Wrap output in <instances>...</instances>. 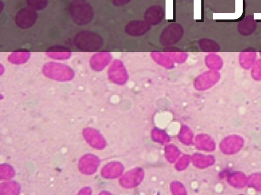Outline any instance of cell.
Listing matches in <instances>:
<instances>
[{
	"instance_id": "1",
	"label": "cell",
	"mask_w": 261,
	"mask_h": 195,
	"mask_svg": "<svg viewBox=\"0 0 261 195\" xmlns=\"http://www.w3.org/2000/svg\"><path fill=\"white\" fill-rule=\"evenodd\" d=\"M69 12L73 21L79 25L88 23L93 16L92 9L85 0H73L69 6Z\"/></svg>"
},
{
	"instance_id": "2",
	"label": "cell",
	"mask_w": 261,
	"mask_h": 195,
	"mask_svg": "<svg viewBox=\"0 0 261 195\" xmlns=\"http://www.w3.org/2000/svg\"><path fill=\"white\" fill-rule=\"evenodd\" d=\"M98 38L95 33L85 31L77 34L75 42L77 47L81 49L95 50L99 47Z\"/></svg>"
},
{
	"instance_id": "3",
	"label": "cell",
	"mask_w": 261,
	"mask_h": 195,
	"mask_svg": "<svg viewBox=\"0 0 261 195\" xmlns=\"http://www.w3.org/2000/svg\"><path fill=\"white\" fill-rule=\"evenodd\" d=\"M37 15L35 10L29 7L20 10L16 15L15 23L21 28H27L32 26L36 22Z\"/></svg>"
},
{
	"instance_id": "4",
	"label": "cell",
	"mask_w": 261,
	"mask_h": 195,
	"mask_svg": "<svg viewBox=\"0 0 261 195\" xmlns=\"http://www.w3.org/2000/svg\"><path fill=\"white\" fill-rule=\"evenodd\" d=\"M28 7L33 10H41L47 5V0H27Z\"/></svg>"
}]
</instances>
